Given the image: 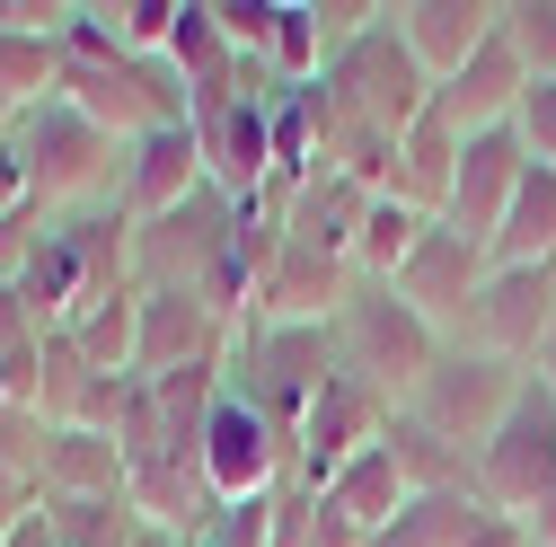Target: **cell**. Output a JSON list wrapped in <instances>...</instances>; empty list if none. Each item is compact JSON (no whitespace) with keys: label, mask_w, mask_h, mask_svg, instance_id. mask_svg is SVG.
<instances>
[{"label":"cell","mask_w":556,"mask_h":547,"mask_svg":"<svg viewBox=\"0 0 556 547\" xmlns=\"http://www.w3.org/2000/svg\"><path fill=\"white\" fill-rule=\"evenodd\" d=\"M10 151H18L27 194L45 203V213H106V203L124 194V142H115V132H98L72 98L18 106Z\"/></svg>","instance_id":"1"},{"label":"cell","mask_w":556,"mask_h":547,"mask_svg":"<svg viewBox=\"0 0 556 547\" xmlns=\"http://www.w3.org/2000/svg\"><path fill=\"white\" fill-rule=\"evenodd\" d=\"M327 335H336V371L363 380L389 406H406L415 389H425V371L442 362V335L397 301V283H371V274H354V301L336 309Z\"/></svg>","instance_id":"2"},{"label":"cell","mask_w":556,"mask_h":547,"mask_svg":"<svg viewBox=\"0 0 556 547\" xmlns=\"http://www.w3.org/2000/svg\"><path fill=\"white\" fill-rule=\"evenodd\" d=\"M521 389H530V371H513V362H495V354H468V345H442V362L425 371V389H415L397 416H406L415 433H433L442 450L477 459L485 442L504 433V416L521 406Z\"/></svg>","instance_id":"3"},{"label":"cell","mask_w":556,"mask_h":547,"mask_svg":"<svg viewBox=\"0 0 556 547\" xmlns=\"http://www.w3.org/2000/svg\"><path fill=\"white\" fill-rule=\"evenodd\" d=\"M327 98H336L344 115H363L371 132H389V142H397L406 124L433 115V80H425V62L406 53V36L389 27V10L327 62Z\"/></svg>","instance_id":"4"},{"label":"cell","mask_w":556,"mask_h":547,"mask_svg":"<svg viewBox=\"0 0 556 547\" xmlns=\"http://www.w3.org/2000/svg\"><path fill=\"white\" fill-rule=\"evenodd\" d=\"M230 239H239V203L222 186H194L177 213L132 230V283L142 292H213V274L230 265Z\"/></svg>","instance_id":"5"},{"label":"cell","mask_w":556,"mask_h":547,"mask_svg":"<svg viewBox=\"0 0 556 547\" xmlns=\"http://www.w3.org/2000/svg\"><path fill=\"white\" fill-rule=\"evenodd\" d=\"M468 486H477V504H495V512H513V521H530V504L556 495V389H547V380L521 389V406L504 416V433L477 450Z\"/></svg>","instance_id":"6"},{"label":"cell","mask_w":556,"mask_h":547,"mask_svg":"<svg viewBox=\"0 0 556 547\" xmlns=\"http://www.w3.org/2000/svg\"><path fill=\"white\" fill-rule=\"evenodd\" d=\"M547 318H556V265H485V283H477V301H468V327L451 335V345L530 371Z\"/></svg>","instance_id":"7"},{"label":"cell","mask_w":556,"mask_h":547,"mask_svg":"<svg viewBox=\"0 0 556 547\" xmlns=\"http://www.w3.org/2000/svg\"><path fill=\"white\" fill-rule=\"evenodd\" d=\"M194 468H203V486H213V504H256V495H274L292 476V442L274 433L239 389H222L213 424L194 442Z\"/></svg>","instance_id":"8"},{"label":"cell","mask_w":556,"mask_h":547,"mask_svg":"<svg viewBox=\"0 0 556 547\" xmlns=\"http://www.w3.org/2000/svg\"><path fill=\"white\" fill-rule=\"evenodd\" d=\"M389 416H397L389 397H371L363 380H344V371H336V380L318 389V406L301 416V433H292V486L327 495V476H336L344 459H363V450L389 433Z\"/></svg>","instance_id":"9"},{"label":"cell","mask_w":556,"mask_h":547,"mask_svg":"<svg viewBox=\"0 0 556 547\" xmlns=\"http://www.w3.org/2000/svg\"><path fill=\"white\" fill-rule=\"evenodd\" d=\"M389 283H397V301H406V309H415V318H425L442 345H451V335L468 327L477 283H485V247H477V239H459L451 221H433L425 239H415V256L389 274Z\"/></svg>","instance_id":"10"},{"label":"cell","mask_w":556,"mask_h":547,"mask_svg":"<svg viewBox=\"0 0 556 547\" xmlns=\"http://www.w3.org/2000/svg\"><path fill=\"white\" fill-rule=\"evenodd\" d=\"M521 177H530V151H521V132H513V124L468 132V151H459V186H451V213H442V221H451L459 239H477L485 265H495V230H504V213H513Z\"/></svg>","instance_id":"11"},{"label":"cell","mask_w":556,"mask_h":547,"mask_svg":"<svg viewBox=\"0 0 556 547\" xmlns=\"http://www.w3.org/2000/svg\"><path fill=\"white\" fill-rule=\"evenodd\" d=\"M354 301V265H336L318 247H274V265L256 274V301L248 327H336V309Z\"/></svg>","instance_id":"12"},{"label":"cell","mask_w":556,"mask_h":547,"mask_svg":"<svg viewBox=\"0 0 556 547\" xmlns=\"http://www.w3.org/2000/svg\"><path fill=\"white\" fill-rule=\"evenodd\" d=\"M230 335H239V327L203 301V292H142V345H132V380L213 362V354H230Z\"/></svg>","instance_id":"13"},{"label":"cell","mask_w":556,"mask_h":547,"mask_svg":"<svg viewBox=\"0 0 556 547\" xmlns=\"http://www.w3.org/2000/svg\"><path fill=\"white\" fill-rule=\"evenodd\" d=\"M194 186H213V177H203V142H194V124L142 132V142H124V194H115V213L142 230V221L177 213Z\"/></svg>","instance_id":"14"},{"label":"cell","mask_w":556,"mask_h":547,"mask_svg":"<svg viewBox=\"0 0 556 547\" xmlns=\"http://www.w3.org/2000/svg\"><path fill=\"white\" fill-rule=\"evenodd\" d=\"M495 18H504V0H397V10H389V27L406 36V53L425 62V80H433V89L485 53Z\"/></svg>","instance_id":"15"},{"label":"cell","mask_w":556,"mask_h":547,"mask_svg":"<svg viewBox=\"0 0 556 547\" xmlns=\"http://www.w3.org/2000/svg\"><path fill=\"white\" fill-rule=\"evenodd\" d=\"M363 213H371V186L336 177V168H309V177L283 194V239H292V247H318V256H336V265H354Z\"/></svg>","instance_id":"16"},{"label":"cell","mask_w":556,"mask_h":547,"mask_svg":"<svg viewBox=\"0 0 556 547\" xmlns=\"http://www.w3.org/2000/svg\"><path fill=\"white\" fill-rule=\"evenodd\" d=\"M521 89H530V72H521V53L504 44V27H495L468 72H451V80L433 89V115H442L451 132H495V124H513Z\"/></svg>","instance_id":"17"},{"label":"cell","mask_w":556,"mask_h":547,"mask_svg":"<svg viewBox=\"0 0 556 547\" xmlns=\"http://www.w3.org/2000/svg\"><path fill=\"white\" fill-rule=\"evenodd\" d=\"M36 495L45 504H106V495H124V442L98 433V424H53Z\"/></svg>","instance_id":"18"},{"label":"cell","mask_w":556,"mask_h":547,"mask_svg":"<svg viewBox=\"0 0 556 547\" xmlns=\"http://www.w3.org/2000/svg\"><path fill=\"white\" fill-rule=\"evenodd\" d=\"M459 151H468V132H451L442 115H425V124H406L397 132V203H415L425 221H442L451 213V186H459Z\"/></svg>","instance_id":"19"},{"label":"cell","mask_w":556,"mask_h":547,"mask_svg":"<svg viewBox=\"0 0 556 547\" xmlns=\"http://www.w3.org/2000/svg\"><path fill=\"white\" fill-rule=\"evenodd\" d=\"M327 504L344 512V521H354L363 538H380L406 504H415V486H406V468H397V450H389V433L363 450V459H344L336 476H327Z\"/></svg>","instance_id":"20"},{"label":"cell","mask_w":556,"mask_h":547,"mask_svg":"<svg viewBox=\"0 0 556 547\" xmlns=\"http://www.w3.org/2000/svg\"><path fill=\"white\" fill-rule=\"evenodd\" d=\"M495 265H556V168L530 160L513 213H504V230H495Z\"/></svg>","instance_id":"21"},{"label":"cell","mask_w":556,"mask_h":547,"mask_svg":"<svg viewBox=\"0 0 556 547\" xmlns=\"http://www.w3.org/2000/svg\"><path fill=\"white\" fill-rule=\"evenodd\" d=\"M62 335H72V345H80L106 380H132V345H142V283L115 292V301H98V309H80Z\"/></svg>","instance_id":"22"},{"label":"cell","mask_w":556,"mask_h":547,"mask_svg":"<svg viewBox=\"0 0 556 547\" xmlns=\"http://www.w3.org/2000/svg\"><path fill=\"white\" fill-rule=\"evenodd\" d=\"M433 221L415 213V203L397 194H371V213H363V239H354V274H371V283H389V274L415 256V239H425Z\"/></svg>","instance_id":"23"},{"label":"cell","mask_w":556,"mask_h":547,"mask_svg":"<svg viewBox=\"0 0 556 547\" xmlns=\"http://www.w3.org/2000/svg\"><path fill=\"white\" fill-rule=\"evenodd\" d=\"M53 80H62V44L0 27V106H36V98H53Z\"/></svg>","instance_id":"24"},{"label":"cell","mask_w":556,"mask_h":547,"mask_svg":"<svg viewBox=\"0 0 556 547\" xmlns=\"http://www.w3.org/2000/svg\"><path fill=\"white\" fill-rule=\"evenodd\" d=\"M504 44L521 53L530 80H556V0H504Z\"/></svg>","instance_id":"25"},{"label":"cell","mask_w":556,"mask_h":547,"mask_svg":"<svg viewBox=\"0 0 556 547\" xmlns=\"http://www.w3.org/2000/svg\"><path fill=\"white\" fill-rule=\"evenodd\" d=\"M98 10H106V27H115L124 53H168V36H177V18H186V0H98Z\"/></svg>","instance_id":"26"},{"label":"cell","mask_w":556,"mask_h":547,"mask_svg":"<svg viewBox=\"0 0 556 547\" xmlns=\"http://www.w3.org/2000/svg\"><path fill=\"white\" fill-rule=\"evenodd\" d=\"M513 132H521V151H530L539 168H556V80H530V89H521Z\"/></svg>","instance_id":"27"},{"label":"cell","mask_w":556,"mask_h":547,"mask_svg":"<svg viewBox=\"0 0 556 547\" xmlns=\"http://www.w3.org/2000/svg\"><path fill=\"white\" fill-rule=\"evenodd\" d=\"M459 547H539V538H530V521H513V512H495V504H477V521L459 530Z\"/></svg>","instance_id":"28"},{"label":"cell","mask_w":556,"mask_h":547,"mask_svg":"<svg viewBox=\"0 0 556 547\" xmlns=\"http://www.w3.org/2000/svg\"><path fill=\"white\" fill-rule=\"evenodd\" d=\"M36 504H45V495L27 486V476H10V468H0V547H10V530H18V521H27Z\"/></svg>","instance_id":"29"},{"label":"cell","mask_w":556,"mask_h":547,"mask_svg":"<svg viewBox=\"0 0 556 547\" xmlns=\"http://www.w3.org/2000/svg\"><path fill=\"white\" fill-rule=\"evenodd\" d=\"M27 203V168H18V151H10V132H0V221H10Z\"/></svg>","instance_id":"30"},{"label":"cell","mask_w":556,"mask_h":547,"mask_svg":"<svg viewBox=\"0 0 556 547\" xmlns=\"http://www.w3.org/2000/svg\"><path fill=\"white\" fill-rule=\"evenodd\" d=\"M10 547H62V530H53V512L36 504V512H27L18 530H10Z\"/></svg>","instance_id":"31"},{"label":"cell","mask_w":556,"mask_h":547,"mask_svg":"<svg viewBox=\"0 0 556 547\" xmlns=\"http://www.w3.org/2000/svg\"><path fill=\"white\" fill-rule=\"evenodd\" d=\"M530 380H547V389H556V318H547V335H539V362H530Z\"/></svg>","instance_id":"32"}]
</instances>
